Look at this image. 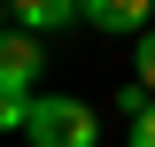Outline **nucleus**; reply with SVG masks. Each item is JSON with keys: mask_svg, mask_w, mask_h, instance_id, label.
<instances>
[{"mask_svg": "<svg viewBox=\"0 0 155 147\" xmlns=\"http://www.w3.org/2000/svg\"><path fill=\"white\" fill-rule=\"evenodd\" d=\"M39 70H47V39L23 31V23H8V39H0V124L23 132V109H31L39 93Z\"/></svg>", "mask_w": 155, "mask_h": 147, "instance_id": "nucleus-1", "label": "nucleus"}, {"mask_svg": "<svg viewBox=\"0 0 155 147\" xmlns=\"http://www.w3.org/2000/svg\"><path fill=\"white\" fill-rule=\"evenodd\" d=\"M93 109L78 101V93H31V109H23V139L31 147H93Z\"/></svg>", "mask_w": 155, "mask_h": 147, "instance_id": "nucleus-2", "label": "nucleus"}, {"mask_svg": "<svg viewBox=\"0 0 155 147\" xmlns=\"http://www.w3.org/2000/svg\"><path fill=\"white\" fill-rule=\"evenodd\" d=\"M8 23L54 39V31H70V23H85V0H8Z\"/></svg>", "mask_w": 155, "mask_h": 147, "instance_id": "nucleus-3", "label": "nucleus"}, {"mask_svg": "<svg viewBox=\"0 0 155 147\" xmlns=\"http://www.w3.org/2000/svg\"><path fill=\"white\" fill-rule=\"evenodd\" d=\"M147 8H155V0H85V23H93L101 39H140L155 23Z\"/></svg>", "mask_w": 155, "mask_h": 147, "instance_id": "nucleus-4", "label": "nucleus"}, {"mask_svg": "<svg viewBox=\"0 0 155 147\" xmlns=\"http://www.w3.org/2000/svg\"><path fill=\"white\" fill-rule=\"evenodd\" d=\"M132 77H147V85H155V23L132 39Z\"/></svg>", "mask_w": 155, "mask_h": 147, "instance_id": "nucleus-5", "label": "nucleus"}, {"mask_svg": "<svg viewBox=\"0 0 155 147\" xmlns=\"http://www.w3.org/2000/svg\"><path fill=\"white\" fill-rule=\"evenodd\" d=\"M132 147H155V101H147V109L132 116Z\"/></svg>", "mask_w": 155, "mask_h": 147, "instance_id": "nucleus-6", "label": "nucleus"}]
</instances>
